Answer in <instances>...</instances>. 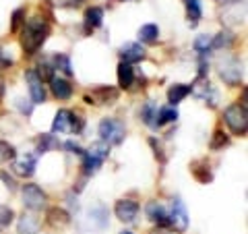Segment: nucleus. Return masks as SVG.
I'll list each match as a JSON object with an SVG mask.
<instances>
[{
  "mask_svg": "<svg viewBox=\"0 0 248 234\" xmlns=\"http://www.w3.org/2000/svg\"><path fill=\"white\" fill-rule=\"evenodd\" d=\"M50 35V25L40 17L29 19L25 25H23V33H21V46L25 54H35L37 50L44 46V42L48 40Z\"/></svg>",
  "mask_w": 248,
  "mask_h": 234,
  "instance_id": "f257e3e1",
  "label": "nucleus"
},
{
  "mask_svg": "<svg viewBox=\"0 0 248 234\" xmlns=\"http://www.w3.org/2000/svg\"><path fill=\"white\" fill-rule=\"evenodd\" d=\"M223 120L226 124L232 129V133L238 137H244L246 131H248V112L244 106L240 104H232L226 108V112H223Z\"/></svg>",
  "mask_w": 248,
  "mask_h": 234,
  "instance_id": "f03ea898",
  "label": "nucleus"
},
{
  "mask_svg": "<svg viewBox=\"0 0 248 234\" xmlns=\"http://www.w3.org/2000/svg\"><path fill=\"white\" fill-rule=\"evenodd\" d=\"M99 139H102V143L106 145H120L124 141V122L118 120V118H104L99 122Z\"/></svg>",
  "mask_w": 248,
  "mask_h": 234,
  "instance_id": "7ed1b4c3",
  "label": "nucleus"
},
{
  "mask_svg": "<svg viewBox=\"0 0 248 234\" xmlns=\"http://www.w3.org/2000/svg\"><path fill=\"white\" fill-rule=\"evenodd\" d=\"M108 153H110V150H108L106 143L99 141L95 145H91V150L83 153V174L85 176L95 174L97 170L102 168V164L108 158Z\"/></svg>",
  "mask_w": 248,
  "mask_h": 234,
  "instance_id": "20e7f679",
  "label": "nucleus"
},
{
  "mask_svg": "<svg viewBox=\"0 0 248 234\" xmlns=\"http://www.w3.org/2000/svg\"><path fill=\"white\" fill-rule=\"evenodd\" d=\"M46 201H48V197H46V193L37 184H31V183L23 184V205L27 209L40 212V209L46 207Z\"/></svg>",
  "mask_w": 248,
  "mask_h": 234,
  "instance_id": "39448f33",
  "label": "nucleus"
},
{
  "mask_svg": "<svg viewBox=\"0 0 248 234\" xmlns=\"http://www.w3.org/2000/svg\"><path fill=\"white\" fill-rule=\"evenodd\" d=\"M87 226L93 232H104L108 228V207L95 201L87 212Z\"/></svg>",
  "mask_w": 248,
  "mask_h": 234,
  "instance_id": "423d86ee",
  "label": "nucleus"
},
{
  "mask_svg": "<svg viewBox=\"0 0 248 234\" xmlns=\"http://www.w3.org/2000/svg\"><path fill=\"white\" fill-rule=\"evenodd\" d=\"M242 73H244L242 62H240L238 58H228L219 65V77L228 85H238L240 81H242Z\"/></svg>",
  "mask_w": 248,
  "mask_h": 234,
  "instance_id": "0eeeda50",
  "label": "nucleus"
},
{
  "mask_svg": "<svg viewBox=\"0 0 248 234\" xmlns=\"http://www.w3.org/2000/svg\"><path fill=\"white\" fill-rule=\"evenodd\" d=\"M168 217H170V224H172L178 232H184L186 228H188V212H186L184 203L178 197L172 201V214H170Z\"/></svg>",
  "mask_w": 248,
  "mask_h": 234,
  "instance_id": "6e6552de",
  "label": "nucleus"
},
{
  "mask_svg": "<svg viewBox=\"0 0 248 234\" xmlns=\"http://www.w3.org/2000/svg\"><path fill=\"white\" fill-rule=\"evenodd\" d=\"M114 214L120 222H133L139 214V203L133 199H120L114 205Z\"/></svg>",
  "mask_w": 248,
  "mask_h": 234,
  "instance_id": "1a4fd4ad",
  "label": "nucleus"
},
{
  "mask_svg": "<svg viewBox=\"0 0 248 234\" xmlns=\"http://www.w3.org/2000/svg\"><path fill=\"white\" fill-rule=\"evenodd\" d=\"M25 79H27V85H29L31 102L33 104H44L46 102V89H44V83L40 81V77L35 75V71H27Z\"/></svg>",
  "mask_w": 248,
  "mask_h": 234,
  "instance_id": "9d476101",
  "label": "nucleus"
},
{
  "mask_svg": "<svg viewBox=\"0 0 248 234\" xmlns=\"http://www.w3.org/2000/svg\"><path fill=\"white\" fill-rule=\"evenodd\" d=\"M118 100V89L112 87H97L91 96H85L87 104H114Z\"/></svg>",
  "mask_w": 248,
  "mask_h": 234,
  "instance_id": "9b49d317",
  "label": "nucleus"
},
{
  "mask_svg": "<svg viewBox=\"0 0 248 234\" xmlns=\"http://www.w3.org/2000/svg\"><path fill=\"white\" fill-rule=\"evenodd\" d=\"M120 56H122V62L133 65V62H139V60L145 58V48L141 44H137V42H128V44H124L120 48Z\"/></svg>",
  "mask_w": 248,
  "mask_h": 234,
  "instance_id": "f8f14e48",
  "label": "nucleus"
},
{
  "mask_svg": "<svg viewBox=\"0 0 248 234\" xmlns=\"http://www.w3.org/2000/svg\"><path fill=\"white\" fill-rule=\"evenodd\" d=\"M147 217H149L151 222H155L157 226L170 224V217H168L166 207L161 205V203H157V201H149V203H147Z\"/></svg>",
  "mask_w": 248,
  "mask_h": 234,
  "instance_id": "ddd939ff",
  "label": "nucleus"
},
{
  "mask_svg": "<svg viewBox=\"0 0 248 234\" xmlns=\"http://www.w3.org/2000/svg\"><path fill=\"white\" fill-rule=\"evenodd\" d=\"M50 89H52V93H54V98H58V100H71V96H73V85L68 83L66 79H54L50 81Z\"/></svg>",
  "mask_w": 248,
  "mask_h": 234,
  "instance_id": "4468645a",
  "label": "nucleus"
},
{
  "mask_svg": "<svg viewBox=\"0 0 248 234\" xmlns=\"http://www.w3.org/2000/svg\"><path fill=\"white\" fill-rule=\"evenodd\" d=\"M48 222H50V226H54V228H64V226L71 222V214L64 212L62 207H50L48 209Z\"/></svg>",
  "mask_w": 248,
  "mask_h": 234,
  "instance_id": "2eb2a0df",
  "label": "nucleus"
},
{
  "mask_svg": "<svg viewBox=\"0 0 248 234\" xmlns=\"http://www.w3.org/2000/svg\"><path fill=\"white\" fill-rule=\"evenodd\" d=\"M190 170H192V176H195L201 184H207V183L213 181V172L209 170V164L207 162H192L190 164Z\"/></svg>",
  "mask_w": 248,
  "mask_h": 234,
  "instance_id": "dca6fc26",
  "label": "nucleus"
},
{
  "mask_svg": "<svg viewBox=\"0 0 248 234\" xmlns=\"http://www.w3.org/2000/svg\"><path fill=\"white\" fill-rule=\"evenodd\" d=\"M104 21V9L102 6H91V9L85 11V29L91 31L102 25Z\"/></svg>",
  "mask_w": 248,
  "mask_h": 234,
  "instance_id": "f3484780",
  "label": "nucleus"
},
{
  "mask_svg": "<svg viewBox=\"0 0 248 234\" xmlns=\"http://www.w3.org/2000/svg\"><path fill=\"white\" fill-rule=\"evenodd\" d=\"M135 83V71L133 67L126 65V62H120L118 65V85L122 89H130Z\"/></svg>",
  "mask_w": 248,
  "mask_h": 234,
  "instance_id": "a211bd4d",
  "label": "nucleus"
},
{
  "mask_svg": "<svg viewBox=\"0 0 248 234\" xmlns=\"http://www.w3.org/2000/svg\"><path fill=\"white\" fill-rule=\"evenodd\" d=\"M192 91V87L190 85H182V83H176V85H172V87L168 89V102L172 104V106H176V104H180L182 100L188 96V93Z\"/></svg>",
  "mask_w": 248,
  "mask_h": 234,
  "instance_id": "6ab92c4d",
  "label": "nucleus"
},
{
  "mask_svg": "<svg viewBox=\"0 0 248 234\" xmlns=\"http://www.w3.org/2000/svg\"><path fill=\"white\" fill-rule=\"evenodd\" d=\"M17 230H19V234H37V230H40V220L31 214H25L19 220Z\"/></svg>",
  "mask_w": 248,
  "mask_h": 234,
  "instance_id": "aec40b11",
  "label": "nucleus"
},
{
  "mask_svg": "<svg viewBox=\"0 0 248 234\" xmlns=\"http://www.w3.org/2000/svg\"><path fill=\"white\" fill-rule=\"evenodd\" d=\"M15 172H17L19 176H33L35 172V155H27V158H23L19 162H15Z\"/></svg>",
  "mask_w": 248,
  "mask_h": 234,
  "instance_id": "412c9836",
  "label": "nucleus"
},
{
  "mask_svg": "<svg viewBox=\"0 0 248 234\" xmlns=\"http://www.w3.org/2000/svg\"><path fill=\"white\" fill-rule=\"evenodd\" d=\"M184 6H186V17H188V23L192 27L197 25L203 17V11H201V4L199 0H184Z\"/></svg>",
  "mask_w": 248,
  "mask_h": 234,
  "instance_id": "4be33fe9",
  "label": "nucleus"
},
{
  "mask_svg": "<svg viewBox=\"0 0 248 234\" xmlns=\"http://www.w3.org/2000/svg\"><path fill=\"white\" fill-rule=\"evenodd\" d=\"M71 129V110H58L56 118H54L52 131L54 133H66Z\"/></svg>",
  "mask_w": 248,
  "mask_h": 234,
  "instance_id": "5701e85b",
  "label": "nucleus"
},
{
  "mask_svg": "<svg viewBox=\"0 0 248 234\" xmlns=\"http://www.w3.org/2000/svg\"><path fill=\"white\" fill-rule=\"evenodd\" d=\"M178 120V110L172 106V108H161V110H157V118H155V129L164 127V124L168 122H174Z\"/></svg>",
  "mask_w": 248,
  "mask_h": 234,
  "instance_id": "b1692460",
  "label": "nucleus"
},
{
  "mask_svg": "<svg viewBox=\"0 0 248 234\" xmlns=\"http://www.w3.org/2000/svg\"><path fill=\"white\" fill-rule=\"evenodd\" d=\"M139 37H141L145 44H155L159 37V27L153 25V23H147V25H143L139 29Z\"/></svg>",
  "mask_w": 248,
  "mask_h": 234,
  "instance_id": "393cba45",
  "label": "nucleus"
},
{
  "mask_svg": "<svg viewBox=\"0 0 248 234\" xmlns=\"http://www.w3.org/2000/svg\"><path fill=\"white\" fill-rule=\"evenodd\" d=\"M141 118L145 124H149L151 129H155V118H157V106H155L153 102H147L143 106V110H141Z\"/></svg>",
  "mask_w": 248,
  "mask_h": 234,
  "instance_id": "a878e982",
  "label": "nucleus"
},
{
  "mask_svg": "<svg viewBox=\"0 0 248 234\" xmlns=\"http://www.w3.org/2000/svg\"><path fill=\"white\" fill-rule=\"evenodd\" d=\"M232 42H234V35L230 31H221L219 35L211 37V48L213 50H221V48H230Z\"/></svg>",
  "mask_w": 248,
  "mask_h": 234,
  "instance_id": "bb28decb",
  "label": "nucleus"
},
{
  "mask_svg": "<svg viewBox=\"0 0 248 234\" xmlns=\"http://www.w3.org/2000/svg\"><path fill=\"white\" fill-rule=\"evenodd\" d=\"M58 139L56 137H52V135H42L40 137V141H37V153H46V151H50L54 150V147H58Z\"/></svg>",
  "mask_w": 248,
  "mask_h": 234,
  "instance_id": "cd10ccee",
  "label": "nucleus"
},
{
  "mask_svg": "<svg viewBox=\"0 0 248 234\" xmlns=\"http://www.w3.org/2000/svg\"><path fill=\"white\" fill-rule=\"evenodd\" d=\"M226 145H230V137H228L223 131H215L211 143H209V147H211L213 151H217V150H223Z\"/></svg>",
  "mask_w": 248,
  "mask_h": 234,
  "instance_id": "c85d7f7f",
  "label": "nucleus"
},
{
  "mask_svg": "<svg viewBox=\"0 0 248 234\" xmlns=\"http://www.w3.org/2000/svg\"><path fill=\"white\" fill-rule=\"evenodd\" d=\"M54 65H56L58 71H62L64 75H73V65H71V58L64 56V54H58V56H54Z\"/></svg>",
  "mask_w": 248,
  "mask_h": 234,
  "instance_id": "c756f323",
  "label": "nucleus"
},
{
  "mask_svg": "<svg viewBox=\"0 0 248 234\" xmlns=\"http://www.w3.org/2000/svg\"><path fill=\"white\" fill-rule=\"evenodd\" d=\"M15 220V212L9 207V205H0V228H6L11 226Z\"/></svg>",
  "mask_w": 248,
  "mask_h": 234,
  "instance_id": "7c9ffc66",
  "label": "nucleus"
},
{
  "mask_svg": "<svg viewBox=\"0 0 248 234\" xmlns=\"http://www.w3.org/2000/svg\"><path fill=\"white\" fill-rule=\"evenodd\" d=\"M35 75L40 77V81H42V83H44V81H52V79H54V68L48 65V62H42V65L37 67Z\"/></svg>",
  "mask_w": 248,
  "mask_h": 234,
  "instance_id": "2f4dec72",
  "label": "nucleus"
},
{
  "mask_svg": "<svg viewBox=\"0 0 248 234\" xmlns=\"http://www.w3.org/2000/svg\"><path fill=\"white\" fill-rule=\"evenodd\" d=\"M15 155H17V151H15L13 145H9L6 141H0V164L9 162V160H15Z\"/></svg>",
  "mask_w": 248,
  "mask_h": 234,
  "instance_id": "473e14b6",
  "label": "nucleus"
},
{
  "mask_svg": "<svg viewBox=\"0 0 248 234\" xmlns=\"http://www.w3.org/2000/svg\"><path fill=\"white\" fill-rule=\"evenodd\" d=\"M25 25V9H17L13 13V21H11V31L13 33H17L19 27Z\"/></svg>",
  "mask_w": 248,
  "mask_h": 234,
  "instance_id": "72a5a7b5",
  "label": "nucleus"
},
{
  "mask_svg": "<svg viewBox=\"0 0 248 234\" xmlns=\"http://www.w3.org/2000/svg\"><path fill=\"white\" fill-rule=\"evenodd\" d=\"M209 48H211V35L203 33V35H199L197 40H195V50H197L199 54H205Z\"/></svg>",
  "mask_w": 248,
  "mask_h": 234,
  "instance_id": "f704fd0d",
  "label": "nucleus"
},
{
  "mask_svg": "<svg viewBox=\"0 0 248 234\" xmlns=\"http://www.w3.org/2000/svg\"><path fill=\"white\" fill-rule=\"evenodd\" d=\"M83 118H81V116L79 114H75V112H71V129H68V131H75V133H81L83 131Z\"/></svg>",
  "mask_w": 248,
  "mask_h": 234,
  "instance_id": "c9c22d12",
  "label": "nucleus"
},
{
  "mask_svg": "<svg viewBox=\"0 0 248 234\" xmlns=\"http://www.w3.org/2000/svg\"><path fill=\"white\" fill-rule=\"evenodd\" d=\"M64 147H66L68 151H73V153H79V155H83V153H85V151H83V147H81V145H77V143H73V141H66V143H64Z\"/></svg>",
  "mask_w": 248,
  "mask_h": 234,
  "instance_id": "e433bc0d",
  "label": "nucleus"
},
{
  "mask_svg": "<svg viewBox=\"0 0 248 234\" xmlns=\"http://www.w3.org/2000/svg\"><path fill=\"white\" fill-rule=\"evenodd\" d=\"M17 106H19V110L23 112V114H31V110H33V108H31V104H23V100H17Z\"/></svg>",
  "mask_w": 248,
  "mask_h": 234,
  "instance_id": "4c0bfd02",
  "label": "nucleus"
},
{
  "mask_svg": "<svg viewBox=\"0 0 248 234\" xmlns=\"http://www.w3.org/2000/svg\"><path fill=\"white\" fill-rule=\"evenodd\" d=\"M13 65V60L11 58H6L4 54H2V50H0V68H9Z\"/></svg>",
  "mask_w": 248,
  "mask_h": 234,
  "instance_id": "58836bf2",
  "label": "nucleus"
},
{
  "mask_svg": "<svg viewBox=\"0 0 248 234\" xmlns=\"http://www.w3.org/2000/svg\"><path fill=\"white\" fill-rule=\"evenodd\" d=\"M0 178H2V181L6 183V186H9V189H15V181H13V178H11L9 174H6V172L0 174Z\"/></svg>",
  "mask_w": 248,
  "mask_h": 234,
  "instance_id": "ea45409f",
  "label": "nucleus"
},
{
  "mask_svg": "<svg viewBox=\"0 0 248 234\" xmlns=\"http://www.w3.org/2000/svg\"><path fill=\"white\" fill-rule=\"evenodd\" d=\"M81 2H85V0H75V4H81Z\"/></svg>",
  "mask_w": 248,
  "mask_h": 234,
  "instance_id": "a19ab883",
  "label": "nucleus"
},
{
  "mask_svg": "<svg viewBox=\"0 0 248 234\" xmlns=\"http://www.w3.org/2000/svg\"><path fill=\"white\" fill-rule=\"evenodd\" d=\"M120 234H133V232H128V230H124V232H120Z\"/></svg>",
  "mask_w": 248,
  "mask_h": 234,
  "instance_id": "79ce46f5",
  "label": "nucleus"
}]
</instances>
